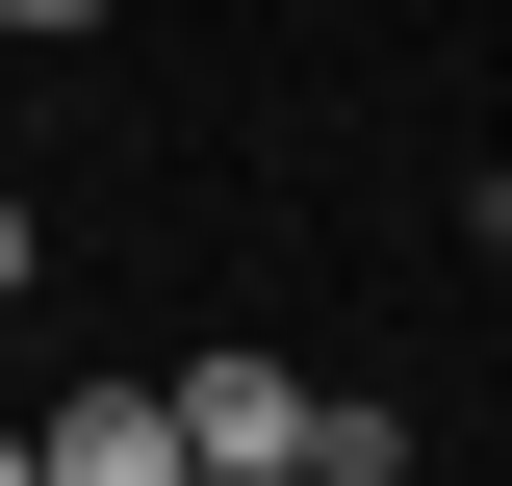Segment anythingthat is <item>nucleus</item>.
<instances>
[{"mask_svg":"<svg viewBox=\"0 0 512 486\" xmlns=\"http://www.w3.org/2000/svg\"><path fill=\"white\" fill-rule=\"evenodd\" d=\"M154 410H180V486H308V384L256 359V333H231V359H180Z\"/></svg>","mask_w":512,"mask_h":486,"instance_id":"obj_1","label":"nucleus"},{"mask_svg":"<svg viewBox=\"0 0 512 486\" xmlns=\"http://www.w3.org/2000/svg\"><path fill=\"white\" fill-rule=\"evenodd\" d=\"M26 461H52V486H180V410H154V384H77Z\"/></svg>","mask_w":512,"mask_h":486,"instance_id":"obj_2","label":"nucleus"},{"mask_svg":"<svg viewBox=\"0 0 512 486\" xmlns=\"http://www.w3.org/2000/svg\"><path fill=\"white\" fill-rule=\"evenodd\" d=\"M77 26H103V0H0V52H77Z\"/></svg>","mask_w":512,"mask_h":486,"instance_id":"obj_3","label":"nucleus"},{"mask_svg":"<svg viewBox=\"0 0 512 486\" xmlns=\"http://www.w3.org/2000/svg\"><path fill=\"white\" fill-rule=\"evenodd\" d=\"M26 282H52V231H26V205H0V307H26Z\"/></svg>","mask_w":512,"mask_h":486,"instance_id":"obj_4","label":"nucleus"},{"mask_svg":"<svg viewBox=\"0 0 512 486\" xmlns=\"http://www.w3.org/2000/svg\"><path fill=\"white\" fill-rule=\"evenodd\" d=\"M0 486H52V461H26V435H0Z\"/></svg>","mask_w":512,"mask_h":486,"instance_id":"obj_5","label":"nucleus"}]
</instances>
